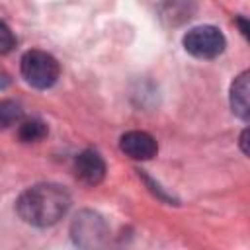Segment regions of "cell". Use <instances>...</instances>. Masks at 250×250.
<instances>
[{"instance_id":"12","label":"cell","mask_w":250,"mask_h":250,"mask_svg":"<svg viewBox=\"0 0 250 250\" xmlns=\"http://www.w3.org/2000/svg\"><path fill=\"white\" fill-rule=\"evenodd\" d=\"M240 148H242L244 154H248V129H244L240 133Z\"/></svg>"},{"instance_id":"6","label":"cell","mask_w":250,"mask_h":250,"mask_svg":"<svg viewBox=\"0 0 250 250\" xmlns=\"http://www.w3.org/2000/svg\"><path fill=\"white\" fill-rule=\"evenodd\" d=\"M74 174L86 186H98L105 178V160L94 148H86L74 158Z\"/></svg>"},{"instance_id":"5","label":"cell","mask_w":250,"mask_h":250,"mask_svg":"<svg viewBox=\"0 0 250 250\" xmlns=\"http://www.w3.org/2000/svg\"><path fill=\"white\" fill-rule=\"evenodd\" d=\"M119 148L133 160H150L158 152L156 139L146 131H127L119 139Z\"/></svg>"},{"instance_id":"1","label":"cell","mask_w":250,"mask_h":250,"mask_svg":"<svg viewBox=\"0 0 250 250\" xmlns=\"http://www.w3.org/2000/svg\"><path fill=\"white\" fill-rule=\"evenodd\" d=\"M70 193L64 186L45 182L35 184L20 193L16 199V213L31 227L47 229L57 225L70 209Z\"/></svg>"},{"instance_id":"7","label":"cell","mask_w":250,"mask_h":250,"mask_svg":"<svg viewBox=\"0 0 250 250\" xmlns=\"http://www.w3.org/2000/svg\"><path fill=\"white\" fill-rule=\"evenodd\" d=\"M248 78L250 72L244 70L240 72L232 84H230V94H229V102H230V109L236 117H240L242 121H248L250 117V104H248Z\"/></svg>"},{"instance_id":"8","label":"cell","mask_w":250,"mask_h":250,"mask_svg":"<svg viewBox=\"0 0 250 250\" xmlns=\"http://www.w3.org/2000/svg\"><path fill=\"white\" fill-rule=\"evenodd\" d=\"M47 123L41 119H25L20 123L18 137L21 143H37L47 137Z\"/></svg>"},{"instance_id":"4","label":"cell","mask_w":250,"mask_h":250,"mask_svg":"<svg viewBox=\"0 0 250 250\" xmlns=\"http://www.w3.org/2000/svg\"><path fill=\"white\" fill-rule=\"evenodd\" d=\"M107 232H109V229H107L105 219L100 213L90 211V209L76 213V217L72 219V225H70L72 240L76 246H82V248L102 246L107 238Z\"/></svg>"},{"instance_id":"2","label":"cell","mask_w":250,"mask_h":250,"mask_svg":"<svg viewBox=\"0 0 250 250\" xmlns=\"http://www.w3.org/2000/svg\"><path fill=\"white\" fill-rule=\"evenodd\" d=\"M20 70H21L23 80L37 90H47L55 86L61 76L59 61L51 53L41 51V49H31L23 53L20 61Z\"/></svg>"},{"instance_id":"11","label":"cell","mask_w":250,"mask_h":250,"mask_svg":"<svg viewBox=\"0 0 250 250\" xmlns=\"http://www.w3.org/2000/svg\"><path fill=\"white\" fill-rule=\"evenodd\" d=\"M10 82H12V78H10V74L0 66V90H4V88H8L10 86Z\"/></svg>"},{"instance_id":"3","label":"cell","mask_w":250,"mask_h":250,"mask_svg":"<svg viewBox=\"0 0 250 250\" xmlns=\"http://www.w3.org/2000/svg\"><path fill=\"white\" fill-rule=\"evenodd\" d=\"M182 45L191 57L205 61L219 57L227 47V39L215 25H195L182 37Z\"/></svg>"},{"instance_id":"13","label":"cell","mask_w":250,"mask_h":250,"mask_svg":"<svg viewBox=\"0 0 250 250\" xmlns=\"http://www.w3.org/2000/svg\"><path fill=\"white\" fill-rule=\"evenodd\" d=\"M238 25L242 27V33L248 37V23H246V20H244V18H238Z\"/></svg>"},{"instance_id":"9","label":"cell","mask_w":250,"mask_h":250,"mask_svg":"<svg viewBox=\"0 0 250 250\" xmlns=\"http://www.w3.org/2000/svg\"><path fill=\"white\" fill-rule=\"evenodd\" d=\"M21 107L20 104L12 102V100H2L0 102V129H8L10 125H16L21 121Z\"/></svg>"},{"instance_id":"10","label":"cell","mask_w":250,"mask_h":250,"mask_svg":"<svg viewBox=\"0 0 250 250\" xmlns=\"http://www.w3.org/2000/svg\"><path fill=\"white\" fill-rule=\"evenodd\" d=\"M14 49H16V35L12 33L8 23L0 20V55H8Z\"/></svg>"}]
</instances>
